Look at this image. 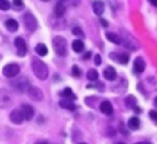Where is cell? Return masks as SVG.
Segmentation results:
<instances>
[{"mask_svg":"<svg viewBox=\"0 0 157 144\" xmlns=\"http://www.w3.org/2000/svg\"><path fill=\"white\" fill-rule=\"evenodd\" d=\"M14 43H15V47L17 49V54H18V56H20V57L25 56V54L28 53V47H26L25 39L21 37H16Z\"/></svg>","mask_w":157,"mask_h":144,"instance_id":"obj_7","label":"cell"},{"mask_svg":"<svg viewBox=\"0 0 157 144\" xmlns=\"http://www.w3.org/2000/svg\"><path fill=\"white\" fill-rule=\"evenodd\" d=\"M4 26H6V30L10 31L11 33H14V32H16L17 30H18V28H19V24L15 20V19H13V18H11V19H8V20L4 23Z\"/></svg>","mask_w":157,"mask_h":144,"instance_id":"obj_13","label":"cell"},{"mask_svg":"<svg viewBox=\"0 0 157 144\" xmlns=\"http://www.w3.org/2000/svg\"><path fill=\"white\" fill-rule=\"evenodd\" d=\"M19 110L21 111V113H22L25 120L30 121V120H32V119H33V117H34V108H33L32 106H31V105L22 104Z\"/></svg>","mask_w":157,"mask_h":144,"instance_id":"obj_9","label":"cell"},{"mask_svg":"<svg viewBox=\"0 0 157 144\" xmlns=\"http://www.w3.org/2000/svg\"><path fill=\"white\" fill-rule=\"evenodd\" d=\"M13 6L16 11H20L25 8V3L22 0H13Z\"/></svg>","mask_w":157,"mask_h":144,"instance_id":"obj_27","label":"cell"},{"mask_svg":"<svg viewBox=\"0 0 157 144\" xmlns=\"http://www.w3.org/2000/svg\"><path fill=\"white\" fill-rule=\"evenodd\" d=\"M59 105H60V107H62V108H64V109H67V110H70V111H73L76 109V106H75V104L73 102L69 101V100H67V99L61 100V101L59 102Z\"/></svg>","mask_w":157,"mask_h":144,"instance_id":"obj_19","label":"cell"},{"mask_svg":"<svg viewBox=\"0 0 157 144\" xmlns=\"http://www.w3.org/2000/svg\"><path fill=\"white\" fill-rule=\"evenodd\" d=\"M91 55H92V52H90V51H89V52H86V54L83 55V60H89V58L91 57Z\"/></svg>","mask_w":157,"mask_h":144,"instance_id":"obj_34","label":"cell"},{"mask_svg":"<svg viewBox=\"0 0 157 144\" xmlns=\"http://www.w3.org/2000/svg\"><path fill=\"white\" fill-rule=\"evenodd\" d=\"M80 144H86V143H80Z\"/></svg>","mask_w":157,"mask_h":144,"instance_id":"obj_43","label":"cell"},{"mask_svg":"<svg viewBox=\"0 0 157 144\" xmlns=\"http://www.w3.org/2000/svg\"><path fill=\"white\" fill-rule=\"evenodd\" d=\"M100 23L102 24L103 27H105V28H107V27L109 26V23H108V21L105 20V19H103V18H101L100 19Z\"/></svg>","mask_w":157,"mask_h":144,"instance_id":"obj_33","label":"cell"},{"mask_svg":"<svg viewBox=\"0 0 157 144\" xmlns=\"http://www.w3.org/2000/svg\"><path fill=\"white\" fill-rule=\"evenodd\" d=\"M73 34L74 35H76V36H79V37H84V33H83V31L81 30L79 27H76V28H74L73 29Z\"/></svg>","mask_w":157,"mask_h":144,"instance_id":"obj_30","label":"cell"},{"mask_svg":"<svg viewBox=\"0 0 157 144\" xmlns=\"http://www.w3.org/2000/svg\"><path fill=\"white\" fill-rule=\"evenodd\" d=\"M100 110L102 113L107 114V116H111L113 113V106L109 101H103L100 104Z\"/></svg>","mask_w":157,"mask_h":144,"instance_id":"obj_15","label":"cell"},{"mask_svg":"<svg viewBox=\"0 0 157 144\" xmlns=\"http://www.w3.org/2000/svg\"><path fill=\"white\" fill-rule=\"evenodd\" d=\"M61 96L64 97L67 100H69V101H74V100H76V96H75L74 92L72 91V89L69 88V87H67V88L61 92Z\"/></svg>","mask_w":157,"mask_h":144,"instance_id":"obj_23","label":"cell"},{"mask_svg":"<svg viewBox=\"0 0 157 144\" xmlns=\"http://www.w3.org/2000/svg\"><path fill=\"white\" fill-rule=\"evenodd\" d=\"M11 8L9 0H0V10L1 11H8Z\"/></svg>","mask_w":157,"mask_h":144,"instance_id":"obj_28","label":"cell"},{"mask_svg":"<svg viewBox=\"0 0 157 144\" xmlns=\"http://www.w3.org/2000/svg\"><path fill=\"white\" fill-rule=\"evenodd\" d=\"M117 144H124V143H122V142H119V143H117Z\"/></svg>","mask_w":157,"mask_h":144,"instance_id":"obj_41","label":"cell"},{"mask_svg":"<svg viewBox=\"0 0 157 144\" xmlns=\"http://www.w3.org/2000/svg\"><path fill=\"white\" fill-rule=\"evenodd\" d=\"M42 1H49V0H42Z\"/></svg>","mask_w":157,"mask_h":144,"instance_id":"obj_42","label":"cell"},{"mask_svg":"<svg viewBox=\"0 0 157 144\" xmlns=\"http://www.w3.org/2000/svg\"><path fill=\"white\" fill-rule=\"evenodd\" d=\"M124 45L127 48H129L130 50H133V51L137 50L139 47V43H137V40L135 39L132 35H129V39H124Z\"/></svg>","mask_w":157,"mask_h":144,"instance_id":"obj_14","label":"cell"},{"mask_svg":"<svg viewBox=\"0 0 157 144\" xmlns=\"http://www.w3.org/2000/svg\"><path fill=\"white\" fill-rule=\"evenodd\" d=\"M13 104V96L9 90L1 88L0 89V108H9Z\"/></svg>","mask_w":157,"mask_h":144,"instance_id":"obj_5","label":"cell"},{"mask_svg":"<svg viewBox=\"0 0 157 144\" xmlns=\"http://www.w3.org/2000/svg\"><path fill=\"white\" fill-rule=\"evenodd\" d=\"M35 144H49V143L45 142V141H39V142H36Z\"/></svg>","mask_w":157,"mask_h":144,"instance_id":"obj_36","label":"cell"},{"mask_svg":"<svg viewBox=\"0 0 157 144\" xmlns=\"http://www.w3.org/2000/svg\"><path fill=\"white\" fill-rule=\"evenodd\" d=\"M63 1H66V0H59V2H63Z\"/></svg>","mask_w":157,"mask_h":144,"instance_id":"obj_40","label":"cell"},{"mask_svg":"<svg viewBox=\"0 0 157 144\" xmlns=\"http://www.w3.org/2000/svg\"><path fill=\"white\" fill-rule=\"evenodd\" d=\"M110 56H111V58H112V60H117L118 63H120V64H122V65H127L128 63H129V55H128V54L117 55V54H115V53H111Z\"/></svg>","mask_w":157,"mask_h":144,"instance_id":"obj_17","label":"cell"},{"mask_svg":"<svg viewBox=\"0 0 157 144\" xmlns=\"http://www.w3.org/2000/svg\"><path fill=\"white\" fill-rule=\"evenodd\" d=\"M31 67H32L33 73L37 79L41 80L48 79V76H49V68L41 60H39L38 57H33L32 62H31Z\"/></svg>","mask_w":157,"mask_h":144,"instance_id":"obj_1","label":"cell"},{"mask_svg":"<svg viewBox=\"0 0 157 144\" xmlns=\"http://www.w3.org/2000/svg\"><path fill=\"white\" fill-rule=\"evenodd\" d=\"M128 126L130 128L133 129V130H137L140 126V122H139V119L136 118V117H132L131 119L128 122Z\"/></svg>","mask_w":157,"mask_h":144,"instance_id":"obj_21","label":"cell"},{"mask_svg":"<svg viewBox=\"0 0 157 144\" xmlns=\"http://www.w3.org/2000/svg\"><path fill=\"white\" fill-rule=\"evenodd\" d=\"M150 118L152 119L154 122H157V111H155V110H151L150 111Z\"/></svg>","mask_w":157,"mask_h":144,"instance_id":"obj_31","label":"cell"},{"mask_svg":"<svg viewBox=\"0 0 157 144\" xmlns=\"http://www.w3.org/2000/svg\"><path fill=\"white\" fill-rule=\"evenodd\" d=\"M116 70L113 67H107L103 70V76L108 80H114L116 79Z\"/></svg>","mask_w":157,"mask_h":144,"instance_id":"obj_16","label":"cell"},{"mask_svg":"<svg viewBox=\"0 0 157 144\" xmlns=\"http://www.w3.org/2000/svg\"><path fill=\"white\" fill-rule=\"evenodd\" d=\"M64 13H66V6H63L62 2H57L54 8L55 16L58 17V18H61V17L64 15Z\"/></svg>","mask_w":157,"mask_h":144,"instance_id":"obj_18","label":"cell"},{"mask_svg":"<svg viewBox=\"0 0 157 144\" xmlns=\"http://www.w3.org/2000/svg\"><path fill=\"white\" fill-rule=\"evenodd\" d=\"M107 38L111 43H115V45H120L121 43V38L115 33H107Z\"/></svg>","mask_w":157,"mask_h":144,"instance_id":"obj_25","label":"cell"},{"mask_svg":"<svg viewBox=\"0 0 157 144\" xmlns=\"http://www.w3.org/2000/svg\"><path fill=\"white\" fill-rule=\"evenodd\" d=\"M154 105H155V106L157 107V97H155V99H154Z\"/></svg>","mask_w":157,"mask_h":144,"instance_id":"obj_38","label":"cell"},{"mask_svg":"<svg viewBox=\"0 0 157 144\" xmlns=\"http://www.w3.org/2000/svg\"><path fill=\"white\" fill-rule=\"evenodd\" d=\"M134 110L136 111V112H140V111H141V109H140V108H138V107L136 106V107L134 108Z\"/></svg>","mask_w":157,"mask_h":144,"instance_id":"obj_37","label":"cell"},{"mask_svg":"<svg viewBox=\"0 0 157 144\" xmlns=\"http://www.w3.org/2000/svg\"><path fill=\"white\" fill-rule=\"evenodd\" d=\"M94 60H95V65H97V66L101 65V56L99 54H96L95 55V58H94Z\"/></svg>","mask_w":157,"mask_h":144,"instance_id":"obj_32","label":"cell"},{"mask_svg":"<svg viewBox=\"0 0 157 144\" xmlns=\"http://www.w3.org/2000/svg\"><path fill=\"white\" fill-rule=\"evenodd\" d=\"M2 72H3V75L6 77L12 79V77H15L18 75V73L20 72V67L16 63H11V64L4 66L3 69H2Z\"/></svg>","mask_w":157,"mask_h":144,"instance_id":"obj_6","label":"cell"},{"mask_svg":"<svg viewBox=\"0 0 157 144\" xmlns=\"http://www.w3.org/2000/svg\"><path fill=\"white\" fill-rule=\"evenodd\" d=\"M23 19V24H25V29L30 32H35L37 30V27H38V23H37V19L36 17L33 15L32 13L28 12L25 13V15L22 16Z\"/></svg>","mask_w":157,"mask_h":144,"instance_id":"obj_4","label":"cell"},{"mask_svg":"<svg viewBox=\"0 0 157 144\" xmlns=\"http://www.w3.org/2000/svg\"><path fill=\"white\" fill-rule=\"evenodd\" d=\"M53 49L58 56L64 57L67 54V39L62 36H55L53 38Z\"/></svg>","mask_w":157,"mask_h":144,"instance_id":"obj_2","label":"cell"},{"mask_svg":"<svg viewBox=\"0 0 157 144\" xmlns=\"http://www.w3.org/2000/svg\"><path fill=\"white\" fill-rule=\"evenodd\" d=\"M28 96L32 101H35V102H39L43 99V93H42L41 89L36 86L30 87V89L28 90Z\"/></svg>","mask_w":157,"mask_h":144,"instance_id":"obj_8","label":"cell"},{"mask_svg":"<svg viewBox=\"0 0 157 144\" xmlns=\"http://www.w3.org/2000/svg\"><path fill=\"white\" fill-rule=\"evenodd\" d=\"M125 105H127L128 108L134 109L137 106V99L134 96H129L125 97Z\"/></svg>","mask_w":157,"mask_h":144,"instance_id":"obj_22","label":"cell"},{"mask_svg":"<svg viewBox=\"0 0 157 144\" xmlns=\"http://www.w3.org/2000/svg\"><path fill=\"white\" fill-rule=\"evenodd\" d=\"M12 87L14 88V90L19 93H25V92H28V90L30 89L31 84L30 80H28V77L25 76H20L17 77V79L13 80L11 83Z\"/></svg>","mask_w":157,"mask_h":144,"instance_id":"obj_3","label":"cell"},{"mask_svg":"<svg viewBox=\"0 0 157 144\" xmlns=\"http://www.w3.org/2000/svg\"><path fill=\"white\" fill-rule=\"evenodd\" d=\"M10 120H11L12 123L14 124H21L23 121H25V118H23L22 113H21L20 110H18V109H15V110H13L10 113Z\"/></svg>","mask_w":157,"mask_h":144,"instance_id":"obj_10","label":"cell"},{"mask_svg":"<svg viewBox=\"0 0 157 144\" xmlns=\"http://www.w3.org/2000/svg\"><path fill=\"white\" fill-rule=\"evenodd\" d=\"M86 77H88L89 80H91V82H94V80H96L98 79V72L96 71L95 69H90L88 71Z\"/></svg>","mask_w":157,"mask_h":144,"instance_id":"obj_26","label":"cell"},{"mask_svg":"<svg viewBox=\"0 0 157 144\" xmlns=\"http://www.w3.org/2000/svg\"><path fill=\"white\" fill-rule=\"evenodd\" d=\"M35 51H36V53L40 56H45L48 54V48L44 43H38L35 47Z\"/></svg>","mask_w":157,"mask_h":144,"instance_id":"obj_24","label":"cell"},{"mask_svg":"<svg viewBox=\"0 0 157 144\" xmlns=\"http://www.w3.org/2000/svg\"><path fill=\"white\" fill-rule=\"evenodd\" d=\"M72 48H73V50L76 53H80V52H82L84 49V43H82V40L76 39L72 43Z\"/></svg>","mask_w":157,"mask_h":144,"instance_id":"obj_20","label":"cell"},{"mask_svg":"<svg viewBox=\"0 0 157 144\" xmlns=\"http://www.w3.org/2000/svg\"><path fill=\"white\" fill-rule=\"evenodd\" d=\"M72 74H73V76L75 77H79L81 75V70L79 69V67L78 66H73L72 67Z\"/></svg>","mask_w":157,"mask_h":144,"instance_id":"obj_29","label":"cell"},{"mask_svg":"<svg viewBox=\"0 0 157 144\" xmlns=\"http://www.w3.org/2000/svg\"><path fill=\"white\" fill-rule=\"evenodd\" d=\"M136 144H150L148 142H138V143H136Z\"/></svg>","mask_w":157,"mask_h":144,"instance_id":"obj_39","label":"cell"},{"mask_svg":"<svg viewBox=\"0 0 157 144\" xmlns=\"http://www.w3.org/2000/svg\"><path fill=\"white\" fill-rule=\"evenodd\" d=\"M93 11L97 16H101L105 12V4L101 0H95L93 2Z\"/></svg>","mask_w":157,"mask_h":144,"instance_id":"obj_12","label":"cell"},{"mask_svg":"<svg viewBox=\"0 0 157 144\" xmlns=\"http://www.w3.org/2000/svg\"><path fill=\"white\" fill-rule=\"evenodd\" d=\"M149 1L151 2V4H152V6H157V0H149Z\"/></svg>","mask_w":157,"mask_h":144,"instance_id":"obj_35","label":"cell"},{"mask_svg":"<svg viewBox=\"0 0 157 144\" xmlns=\"http://www.w3.org/2000/svg\"><path fill=\"white\" fill-rule=\"evenodd\" d=\"M146 69V63H144V58L136 57L134 60V70L136 73H142Z\"/></svg>","mask_w":157,"mask_h":144,"instance_id":"obj_11","label":"cell"}]
</instances>
